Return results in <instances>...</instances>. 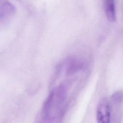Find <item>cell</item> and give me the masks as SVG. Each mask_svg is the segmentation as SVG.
I'll return each mask as SVG.
<instances>
[{
    "instance_id": "6da1fadb",
    "label": "cell",
    "mask_w": 123,
    "mask_h": 123,
    "mask_svg": "<svg viewBox=\"0 0 123 123\" xmlns=\"http://www.w3.org/2000/svg\"><path fill=\"white\" fill-rule=\"evenodd\" d=\"M70 81L60 83L49 93L43 108V118L51 123L57 117L64 107L68 96Z\"/></svg>"
},
{
    "instance_id": "7a4b0ae2",
    "label": "cell",
    "mask_w": 123,
    "mask_h": 123,
    "mask_svg": "<svg viewBox=\"0 0 123 123\" xmlns=\"http://www.w3.org/2000/svg\"><path fill=\"white\" fill-rule=\"evenodd\" d=\"M97 123H110L111 107L109 101L103 98L99 102L96 111Z\"/></svg>"
},
{
    "instance_id": "3957f363",
    "label": "cell",
    "mask_w": 123,
    "mask_h": 123,
    "mask_svg": "<svg viewBox=\"0 0 123 123\" xmlns=\"http://www.w3.org/2000/svg\"><path fill=\"white\" fill-rule=\"evenodd\" d=\"M14 11V7L9 1L6 0L0 1V19L1 21L7 20L13 15Z\"/></svg>"
},
{
    "instance_id": "277c9868",
    "label": "cell",
    "mask_w": 123,
    "mask_h": 123,
    "mask_svg": "<svg viewBox=\"0 0 123 123\" xmlns=\"http://www.w3.org/2000/svg\"><path fill=\"white\" fill-rule=\"evenodd\" d=\"M104 8L107 19L110 22H114L116 19L115 1L113 0H105L104 2Z\"/></svg>"
}]
</instances>
